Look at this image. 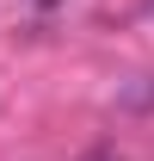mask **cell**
I'll return each instance as SVG.
<instances>
[{"mask_svg": "<svg viewBox=\"0 0 154 161\" xmlns=\"http://www.w3.org/2000/svg\"><path fill=\"white\" fill-rule=\"evenodd\" d=\"M148 13H154V0H148Z\"/></svg>", "mask_w": 154, "mask_h": 161, "instance_id": "6da1fadb", "label": "cell"}]
</instances>
